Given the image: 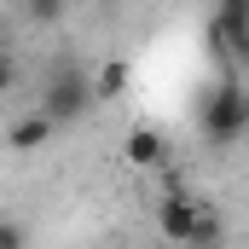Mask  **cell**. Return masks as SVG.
<instances>
[{"label":"cell","mask_w":249,"mask_h":249,"mask_svg":"<svg viewBox=\"0 0 249 249\" xmlns=\"http://www.w3.org/2000/svg\"><path fill=\"white\" fill-rule=\"evenodd\" d=\"M122 87H127V70H122V64H105L99 81H93V99H116Z\"/></svg>","instance_id":"ba28073f"},{"label":"cell","mask_w":249,"mask_h":249,"mask_svg":"<svg viewBox=\"0 0 249 249\" xmlns=\"http://www.w3.org/2000/svg\"><path fill=\"white\" fill-rule=\"evenodd\" d=\"M214 47L238 64H249V0H214V23H209Z\"/></svg>","instance_id":"3957f363"},{"label":"cell","mask_w":249,"mask_h":249,"mask_svg":"<svg viewBox=\"0 0 249 249\" xmlns=\"http://www.w3.org/2000/svg\"><path fill=\"white\" fill-rule=\"evenodd\" d=\"M197 133L209 145H238L249 133V87H244L238 70H220L203 87V99H197Z\"/></svg>","instance_id":"6da1fadb"},{"label":"cell","mask_w":249,"mask_h":249,"mask_svg":"<svg viewBox=\"0 0 249 249\" xmlns=\"http://www.w3.org/2000/svg\"><path fill=\"white\" fill-rule=\"evenodd\" d=\"M87 105H93V75L75 58H53L47 75H41V105H35V110L53 127H70V122L87 116Z\"/></svg>","instance_id":"7a4b0ae2"},{"label":"cell","mask_w":249,"mask_h":249,"mask_svg":"<svg viewBox=\"0 0 249 249\" xmlns=\"http://www.w3.org/2000/svg\"><path fill=\"white\" fill-rule=\"evenodd\" d=\"M53 133H58V127L47 122V116H41V110H29V116H18V122L6 127V145H12V151H18V157H29V151H41V145H47V139H53Z\"/></svg>","instance_id":"5b68a950"},{"label":"cell","mask_w":249,"mask_h":249,"mask_svg":"<svg viewBox=\"0 0 249 249\" xmlns=\"http://www.w3.org/2000/svg\"><path fill=\"white\" fill-rule=\"evenodd\" d=\"M0 249H29V226L18 214H0Z\"/></svg>","instance_id":"9c48e42d"},{"label":"cell","mask_w":249,"mask_h":249,"mask_svg":"<svg viewBox=\"0 0 249 249\" xmlns=\"http://www.w3.org/2000/svg\"><path fill=\"white\" fill-rule=\"evenodd\" d=\"M197 209H203V203H191L186 191L162 197V209H157V232H162V244H174V249L191 244V232H197Z\"/></svg>","instance_id":"277c9868"},{"label":"cell","mask_w":249,"mask_h":249,"mask_svg":"<svg viewBox=\"0 0 249 249\" xmlns=\"http://www.w3.org/2000/svg\"><path fill=\"white\" fill-rule=\"evenodd\" d=\"M12 87H18V64H12V58H6V53H0V99H6Z\"/></svg>","instance_id":"8fae6325"},{"label":"cell","mask_w":249,"mask_h":249,"mask_svg":"<svg viewBox=\"0 0 249 249\" xmlns=\"http://www.w3.org/2000/svg\"><path fill=\"white\" fill-rule=\"evenodd\" d=\"M23 6H29L35 23H58V18H64V0H23Z\"/></svg>","instance_id":"30bf717a"},{"label":"cell","mask_w":249,"mask_h":249,"mask_svg":"<svg viewBox=\"0 0 249 249\" xmlns=\"http://www.w3.org/2000/svg\"><path fill=\"white\" fill-rule=\"evenodd\" d=\"M122 151H127V162H133V168H157V162L168 157V139H162L157 127H133Z\"/></svg>","instance_id":"8992f818"},{"label":"cell","mask_w":249,"mask_h":249,"mask_svg":"<svg viewBox=\"0 0 249 249\" xmlns=\"http://www.w3.org/2000/svg\"><path fill=\"white\" fill-rule=\"evenodd\" d=\"M220 244H226L220 220H214L209 209H197V232H191V244H186V249H220Z\"/></svg>","instance_id":"52a82bcc"}]
</instances>
